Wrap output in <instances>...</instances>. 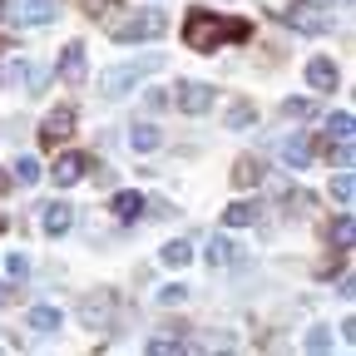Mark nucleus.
Instances as JSON below:
<instances>
[{
    "instance_id": "nucleus-1",
    "label": "nucleus",
    "mask_w": 356,
    "mask_h": 356,
    "mask_svg": "<svg viewBox=\"0 0 356 356\" xmlns=\"http://www.w3.org/2000/svg\"><path fill=\"white\" fill-rule=\"evenodd\" d=\"M248 35V25L243 20H222V15H208V10H193L188 15V25H184V40L193 44V50H218L222 40H243Z\"/></svg>"
},
{
    "instance_id": "nucleus-2",
    "label": "nucleus",
    "mask_w": 356,
    "mask_h": 356,
    "mask_svg": "<svg viewBox=\"0 0 356 356\" xmlns=\"http://www.w3.org/2000/svg\"><path fill=\"white\" fill-rule=\"evenodd\" d=\"M154 70H163V55H144V60H129V65H114V70H104V74H99V95L119 99V95H129V89L139 84L144 74H154Z\"/></svg>"
},
{
    "instance_id": "nucleus-3",
    "label": "nucleus",
    "mask_w": 356,
    "mask_h": 356,
    "mask_svg": "<svg viewBox=\"0 0 356 356\" xmlns=\"http://www.w3.org/2000/svg\"><path fill=\"white\" fill-rule=\"evenodd\" d=\"M282 20L302 35H327L332 30V6H322V0H292Z\"/></svg>"
},
{
    "instance_id": "nucleus-4",
    "label": "nucleus",
    "mask_w": 356,
    "mask_h": 356,
    "mask_svg": "<svg viewBox=\"0 0 356 356\" xmlns=\"http://www.w3.org/2000/svg\"><path fill=\"white\" fill-rule=\"evenodd\" d=\"M168 30V20L159 15V10H139V15H134V20H119L109 35L119 40V44H129V40H159Z\"/></svg>"
},
{
    "instance_id": "nucleus-5",
    "label": "nucleus",
    "mask_w": 356,
    "mask_h": 356,
    "mask_svg": "<svg viewBox=\"0 0 356 356\" xmlns=\"http://www.w3.org/2000/svg\"><path fill=\"white\" fill-rule=\"evenodd\" d=\"M79 317H84V327H89V332H104V327H109V317H114V297H109V292L84 297V302H79Z\"/></svg>"
},
{
    "instance_id": "nucleus-6",
    "label": "nucleus",
    "mask_w": 356,
    "mask_h": 356,
    "mask_svg": "<svg viewBox=\"0 0 356 356\" xmlns=\"http://www.w3.org/2000/svg\"><path fill=\"white\" fill-rule=\"evenodd\" d=\"M70 134H74V109H70V104H65V109H55L50 119L40 124V139L50 144V149H55V144H65Z\"/></svg>"
},
{
    "instance_id": "nucleus-7",
    "label": "nucleus",
    "mask_w": 356,
    "mask_h": 356,
    "mask_svg": "<svg viewBox=\"0 0 356 356\" xmlns=\"http://www.w3.org/2000/svg\"><path fill=\"white\" fill-rule=\"evenodd\" d=\"M178 109H184V114H208L213 109V89L198 84V79H188L184 89H178Z\"/></svg>"
},
{
    "instance_id": "nucleus-8",
    "label": "nucleus",
    "mask_w": 356,
    "mask_h": 356,
    "mask_svg": "<svg viewBox=\"0 0 356 356\" xmlns=\"http://www.w3.org/2000/svg\"><path fill=\"white\" fill-rule=\"evenodd\" d=\"M20 25H44V20H50L55 15V0H15V6H6Z\"/></svg>"
},
{
    "instance_id": "nucleus-9",
    "label": "nucleus",
    "mask_w": 356,
    "mask_h": 356,
    "mask_svg": "<svg viewBox=\"0 0 356 356\" xmlns=\"http://www.w3.org/2000/svg\"><path fill=\"white\" fill-rule=\"evenodd\" d=\"M84 168H89V159H84V154H60V159H55V184H60V188L79 184Z\"/></svg>"
},
{
    "instance_id": "nucleus-10",
    "label": "nucleus",
    "mask_w": 356,
    "mask_h": 356,
    "mask_svg": "<svg viewBox=\"0 0 356 356\" xmlns=\"http://www.w3.org/2000/svg\"><path fill=\"white\" fill-rule=\"evenodd\" d=\"M307 84H312V89H322V95H332V89H337V65L322 60V55H317V60H307Z\"/></svg>"
},
{
    "instance_id": "nucleus-11",
    "label": "nucleus",
    "mask_w": 356,
    "mask_h": 356,
    "mask_svg": "<svg viewBox=\"0 0 356 356\" xmlns=\"http://www.w3.org/2000/svg\"><path fill=\"white\" fill-rule=\"evenodd\" d=\"M70 222H74V208H70V203H44V208H40V228H44V233H65Z\"/></svg>"
},
{
    "instance_id": "nucleus-12",
    "label": "nucleus",
    "mask_w": 356,
    "mask_h": 356,
    "mask_svg": "<svg viewBox=\"0 0 356 356\" xmlns=\"http://www.w3.org/2000/svg\"><path fill=\"white\" fill-rule=\"evenodd\" d=\"M282 159L292 168H307L312 163V139H307V134H287V139H282Z\"/></svg>"
},
{
    "instance_id": "nucleus-13",
    "label": "nucleus",
    "mask_w": 356,
    "mask_h": 356,
    "mask_svg": "<svg viewBox=\"0 0 356 356\" xmlns=\"http://www.w3.org/2000/svg\"><path fill=\"white\" fill-rule=\"evenodd\" d=\"M109 208H114V218H119V222H134V218L144 213V193L124 188V193H114V203H109Z\"/></svg>"
},
{
    "instance_id": "nucleus-14",
    "label": "nucleus",
    "mask_w": 356,
    "mask_h": 356,
    "mask_svg": "<svg viewBox=\"0 0 356 356\" xmlns=\"http://www.w3.org/2000/svg\"><path fill=\"white\" fill-rule=\"evenodd\" d=\"M60 79H65V84H79V79H84V44H70V50H65Z\"/></svg>"
},
{
    "instance_id": "nucleus-15",
    "label": "nucleus",
    "mask_w": 356,
    "mask_h": 356,
    "mask_svg": "<svg viewBox=\"0 0 356 356\" xmlns=\"http://www.w3.org/2000/svg\"><path fill=\"white\" fill-rule=\"evenodd\" d=\"M129 144L139 149V154H154V149L163 144V134H159L154 124H134V129H129Z\"/></svg>"
},
{
    "instance_id": "nucleus-16",
    "label": "nucleus",
    "mask_w": 356,
    "mask_h": 356,
    "mask_svg": "<svg viewBox=\"0 0 356 356\" xmlns=\"http://www.w3.org/2000/svg\"><path fill=\"white\" fill-rule=\"evenodd\" d=\"M233 184H238V188H257V184H262V163H257V159H238Z\"/></svg>"
},
{
    "instance_id": "nucleus-17",
    "label": "nucleus",
    "mask_w": 356,
    "mask_h": 356,
    "mask_svg": "<svg viewBox=\"0 0 356 356\" xmlns=\"http://www.w3.org/2000/svg\"><path fill=\"white\" fill-rule=\"evenodd\" d=\"M60 322H65V317H60V307H35V312H30V327L44 332V337L60 332Z\"/></svg>"
},
{
    "instance_id": "nucleus-18",
    "label": "nucleus",
    "mask_w": 356,
    "mask_h": 356,
    "mask_svg": "<svg viewBox=\"0 0 356 356\" xmlns=\"http://www.w3.org/2000/svg\"><path fill=\"white\" fill-rule=\"evenodd\" d=\"M159 257H163V267H184V262L193 257V248H188L184 238H173V243H163V252H159Z\"/></svg>"
},
{
    "instance_id": "nucleus-19",
    "label": "nucleus",
    "mask_w": 356,
    "mask_h": 356,
    "mask_svg": "<svg viewBox=\"0 0 356 356\" xmlns=\"http://www.w3.org/2000/svg\"><path fill=\"white\" fill-rule=\"evenodd\" d=\"M252 218H257V203H233L228 213H222V222H228V228H248Z\"/></svg>"
},
{
    "instance_id": "nucleus-20",
    "label": "nucleus",
    "mask_w": 356,
    "mask_h": 356,
    "mask_svg": "<svg viewBox=\"0 0 356 356\" xmlns=\"http://www.w3.org/2000/svg\"><path fill=\"white\" fill-rule=\"evenodd\" d=\"M233 252H238V248H228L222 238H213V243H208V267H228V262H233Z\"/></svg>"
},
{
    "instance_id": "nucleus-21",
    "label": "nucleus",
    "mask_w": 356,
    "mask_h": 356,
    "mask_svg": "<svg viewBox=\"0 0 356 356\" xmlns=\"http://www.w3.org/2000/svg\"><path fill=\"white\" fill-rule=\"evenodd\" d=\"M351 129H356V119H351V114H346V109H341V114H332V119H327V134H332V139H351Z\"/></svg>"
},
{
    "instance_id": "nucleus-22",
    "label": "nucleus",
    "mask_w": 356,
    "mask_h": 356,
    "mask_svg": "<svg viewBox=\"0 0 356 356\" xmlns=\"http://www.w3.org/2000/svg\"><path fill=\"white\" fill-rule=\"evenodd\" d=\"M15 184H20V188L40 184V163H35V159H20V163H15Z\"/></svg>"
},
{
    "instance_id": "nucleus-23",
    "label": "nucleus",
    "mask_w": 356,
    "mask_h": 356,
    "mask_svg": "<svg viewBox=\"0 0 356 356\" xmlns=\"http://www.w3.org/2000/svg\"><path fill=\"white\" fill-rule=\"evenodd\" d=\"M332 193H337V203H351V198H356V178H351V173H337V178H332Z\"/></svg>"
},
{
    "instance_id": "nucleus-24",
    "label": "nucleus",
    "mask_w": 356,
    "mask_h": 356,
    "mask_svg": "<svg viewBox=\"0 0 356 356\" xmlns=\"http://www.w3.org/2000/svg\"><path fill=\"white\" fill-rule=\"evenodd\" d=\"M332 238H337V248H341V252L351 248V238H356V222H351V213H341V218H337V233H332Z\"/></svg>"
},
{
    "instance_id": "nucleus-25",
    "label": "nucleus",
    "mask_w": 356,
    "mask_h": 356,
    "mask_svg": "<svg viewBox=\"0 0 356 356\" xmlns=\"http://www.w3.org/2000/svg\"><path fill=\"white\" fill-rule=\"evenodd\" d=\"M252 119H257L252 104H233V109H228V129H243V124H252Z\"/></svg>"
},
{
    "instance_id": "nucleus-26",
    "label": "nucleus",
    "mask_w": 356,
    "mask_h": 356,
    "mask_svg": "<svg viewBox=\"0 0 356 356\" xmlns=\"http://www.w3.org/2000/svg\"><path fill=\"white\" fill-rule=\"evenodd\" d=\"M332 346V327H312L307 332V351H327Z\"/></svg>"
},
{
    "instance_id": "nucleus-27",
    "label": "nucleus",
    "mask_w": 356,
    "mask_h": 356,
    "mask_svg": "<svg viewBox=\"0 0 356 356\" xmlns=\"http://www.w3.org/2000/svg\"><path fill=\"white\" fill-rule=\"evenodd\" d=\"M6 273H10V277H25V273H30V257H25V252H10V257H6Z\"/></svg>"
},
{
    "instance_id": "nucleus-28",
    "label": "nucleus",
    "mask_w": 356,
    "mask_h": 356,
    "mask_svg": "<svg viewBox=\"0 0 356 356\" xmlns=\"http://www.w3.org/2000/svg\"><path fill=\"white\" fill-rule=\"evenodd\" d=\"M159 302H163V307H178V302H188V287H178V282H173V287H163V292H159Z\"/></svg>"
},
{
    "instance_id": "nucleus-29",
    "label": "nucleus",
    "mask_w": 356,
    "mask_h": 356,
    "mask_svg": "<svg viewBox=\"0 0 356 356\" xmlns=\"http://www.w3.org/2000/svg\"><path fill=\"white\" fill-rule=\"evenodd\" d=\"M282 114H287V119H307V114H312V99H287Z\"/></svg>"
},
{
    "instance_id": "nucleus-30",
    "label": "nucleus",
    "mask_w": 356,
    "mask_h": 356,
    "mask_svg": "<svg viewBox=\"0 0 356 356\" xmlns=\"http://www.w3.org/2000/svg\"><path fill=\"white\" fill-rule=\"evenodd\" d=\"M25 79H30V89H44V84H50V70L35 65V70H25Z\"/></svg>"
},
{
    "instance_id": "nucleus-31",
    "label": "nucleus",
    "mask_w": 356,
    "mask_h": 356,
    "mask_svg": "<svg viewBox=\"0 0 356 356\" xmlns=\"http://www.w3.org/2000/svg\"><path fill=\"white\" fill-rule=\"evenodd\" d=\"M6 6H10V0H0V20H6Z\"/></svg>"
}]
</instances>
